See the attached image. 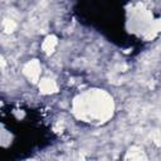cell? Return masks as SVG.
Instances as JSON below:
<instances>
[{
	"label": "cell",
	"instance_id": "obj_1",
	"mask_svg": "<svg viewBox=\"0 0 161 161\" xmlns=\"http://www.w3.org/2000/svg\"><path fill=\"white\" fill-rule=\"evenodd\" d=\"M54 45H55V39L52 37H49L48 39H47V42H45V44H44V49L47 50V52H52V49L54 48Z\"/></svg>",
	"mask_w": 161,
	"mask_h": 161
},
{
	"label": "cell",
	"instance_id": "obj_2",
	"mask_svg": "<svg viewBox=\"0 0 161 161\" xmlns=\"http://www.w3.org/2000/svg\"><path fill=\"white\" fill-rule=\"evenodd\" d=\"M42 90L45 92H53V90H55V86L53 82H49V80H45V82L42 85Z\"/></svg>",
	"mask_w": 161,
	"mask_h": 161
},
{
	"label": "cell",
	"instance_id": "obj_3",
	"mask_svg": "<svg viewBox=\"0 0 161 161\" xmlns=\"http://www.w3.org/2000/svg\"><path fill=\"white\" fill-rule=\"evenodd\" d=\"M0 63H2V64H4V62H3V59H2V58H0Z\"/></svg>",
	"mask_w": 161,
	"mask_h": 161
}]
</instances>
